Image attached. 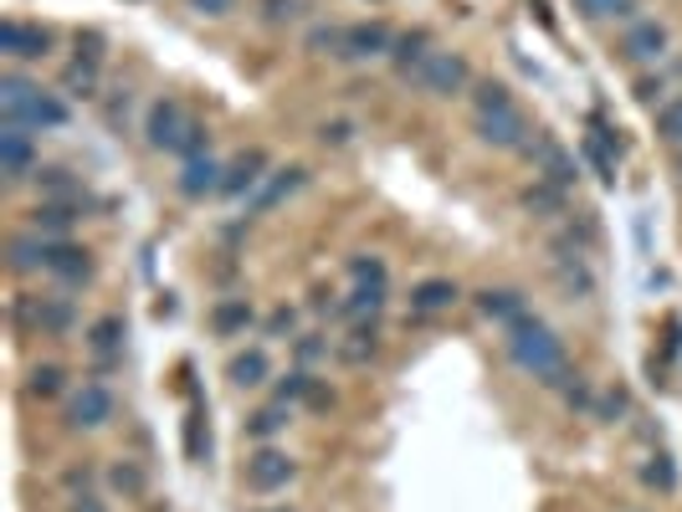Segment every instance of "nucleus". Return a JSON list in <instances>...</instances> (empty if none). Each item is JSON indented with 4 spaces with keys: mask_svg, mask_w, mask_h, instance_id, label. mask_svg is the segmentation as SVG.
Listing matches in <instances>:
<instances>
[{
    "mask_svg": "<svg viewBox=\"0 0 682 512\" xmlns=\"http://www.w3.org/2000/svg\"><path fill=\"white\" fill-rule=\"evenodd\" d=\"M504 349L508 359H513V369L519 374H529L534 384H544V390H564V380L575 374L570 369V353H564V338L549 328L544 318H519L513 328H504Z\"/></svg>",
    "mask_w": 682,
    "mask_h": 512,
    "instance_id": "obj_1",
    "label": "nucleus"
},
{
    "mask_svg": "<svg viewBox=\"0 0 682 512\" xmlns=\"http://www.w3.org/2000/svg\"><path fill=\"white\" fill-rule=\"evenodd\" d=\"M473 133L483 149H498V154H523V144L534 139V123L523 113L508 83H473Z\"/></svg>",
    "mask_w": 682,
    "mask_h": 512,
    "instance_id": "obj_2",
    "label": "nucleus"
},
{
    "mask_svg": "<svg viewBox=\"0 0 682 512\" xmlns=\"http://www.w3.org/2000/svg\"><path fill=\"white\" fill-rule=\"evenodd\" d=\"M415 83V92L421 98H436V102H446V98H462V92H473V62L462 57V52H431L426 57V67L411 77Z\"/></svg>",
    "mask_w": 682,
    "mask_h": 512,
    "instance_id": "obj_3",
    "label": "nucleus"
},
{
    "mask_svg": "<svg viewBox=\"0 0 682 512\" xmlns=\"http://www.w3.org/2000/svg\"><path fill=\"white\" fill-rule=\"evenodd\" d=\"M113 415H119V400H113V390H108L98 374L77 384L73 395H67V410H62L67 431H83V436H93V431L113 425Z\"/></svg>",
    "mask_w": 682,
    "mask_h": 512,
    "instance_id": "obj_4",
    "label": "nucleus"
},
{
    "mask_svg": "<svg viewBox=\"0 0 682 512\" xmlns=\"http://www.w3.org/2000/svg\"><path fill=\"white\" fill-rule=\"evenodd\" d=\"M668 52H672V36L657 15L631 21V26L621 31V42H616V57H621L626 67H641V73H652L657 62H668Z\"/></svg>",
    "mask_w": 682,
    "mask_h": 512,
    "instance_id": "obj_5",
    "label": "nucleus"
},
{
    "mask_svg": "<svg viewBox=\"0 0 682 512\" xmlns=\"http://www.w3.org/2000/svg\"><path fill=\"white\" fill-rule=\"evenodd\" d=\"M57 52V31L42 26V21H21V15H6L0 21V57L6 62H46Z\"/></svg>",
    "mask_w": 682,
    "mask_h": 512,
    "instance_id": "obj_6",
    "label": "nucleus"
},
{
    "mask_svg": "<svg viewBox=\"0 0 682 512\" xmlns=\"http://www.w3.org/2000/svg\"><path fill=\"white\" fill-rule=\"evenodd\" d=\"M523 160L534 164V175L539 179H549V185H560V190H575L580 185V164H575V154L554 139V133H544V129H534V139L523 144Z\"/></svg>",
    "mask_w": 682,
    "mask_h": 512,
    "instance_id": "obj_7",
    "label": "nucleus"
},
{
    "mask_svg": "<svg viewBox=\"0 0 682 512\" xmlns=\"http://www.w3.org/2000/svg\"><path fill=\"white\" fill-rule=\"evenodd\" d=\"M42 170V154H36V133L26 123H6L0 129V175L6 185H26Z\"/></svg>",
    "mask_w": 682,
    "mask_h": 512,
    "instance_id": "obj_8",
    "label": "nucleus"
},
{
    "mask_svg": "<svg viewBox=\"0 0 682 512\" xmlns=\"http://www.w3.org/2000/svg\"><path fill=\"white\" fill-rule=\"evenodd\" d=\"M195 123V113L185 108L180 98H160L149 102V118H144V144L154 149V154H175L180 139H185V129Z\"/></svg>",
    "mask_w": 682,
    "mask_h": 512,
    "instance_id": "obj_9",
    "label": "nucleus"
},
{
    "mask_svg": "<svg viewBox=\"0 0 682 512\" xmlns=\"http://www.w3.org/2000/svg\"><path fill=\"white\" fill-rule=\"evenodd\" d=\"M303 185H308V170H303V164H278V170H272V175L262 179V185H257V190L247 195V200H241V205H247V220L272 216V210L293 200V195L303 190Z\"/></svg>",
    "mask_w": 682,
    "mask_h": 512,
    "instance_id": "obj_10",
    "label": "nucleus"
},
{
    "mask_svg": "<svg viewBox=\"0 0 682 512\" xmlns=\"http://www.w3.org/2000/svg\"><path fill=\"white\" fill-rule=\"evenodd\" d=\"M297 477V461L288 451H278V446H257L252 456H247V471H241V482H247V492H257V498H268V492H282V487Z\"/></svg>",
    "mask_w": 682,
    "mask_h": 512,
    "instance_id": "obj_11",
    "label": "nucleus"
},
{
    "mask_svg": "<svg viewBox=\"0 0 682 512\" xmlns=\"http://www.w3.org/2000/svg\"><path fill=\"white\" fill-rule=\"evenodd\" d=\"M93 272H98V262L88 247H73L67 236L46 241V277H57L62 287H83V282H93Z\"/></svg>",
    "mask_w": 682,
    "mask_h": 512,
    "instance_id": "obj_12",
    "label": "nucleus"
},
{
    "mask_svg": "<svg viewBox=\"0 0 682 512\" xmlns=\"http://www.w3.org/2000/svg\"><path fill=\"white\" fill-rule=\"evenodd\" d=\"M272 175V160L268 149H241L237 160L226 164V179H221V195L226 200H247V195L262 185V179Z\"/></svg>",
    "mask_w": 682,
    "mask_h": 512,
    "instance_id": "obj_13",
    "label": "nucleus"
},
{
    "mask_svg": "<svg viewBox=\"0 0 682 512\" xmlns=\"http://www.w3.org/2000/svg\"><path fill=\"white\" fill-rule=\"evenodd\" d=\"M221 179H226V164L216 154H195V160L180 164L175 175V190L185 200H206V195H221Z\"/></svg>",
    "mask_w": 682,
    "mask_h": 512,
    "instance_id": "obj_14",
    "label": "nucleus"
},
{
    "mask_svg": "<svg viewBox=\"0 0 682 512\" xmlns=\"http://www.w3.org/2000/svg\"><path fill=\"white\" fill-rule=\"evenodd\" d=\"M390 36L386 21H355V26H344V62H375V57H390Z\"/></svg>",
    "mask_w": 682,
    "mask_h": 512,
    "instance_id": "obj_15",
    "label": "nucleus"
},
{
    "mask_svg": "<svg viewBox=\"0 0 682 512\" xmlns=\"http://www.w3.org/2000/svg\"><path fill=\"white\" fill-rule=\"evenodd\" d=\"M83 216H88V200H36L26 226L36 236H46V241H62Z\"/></svg>",
    "mask_w": 682,
    "mask_h": 512,
    "instance_id": "obj_16",
    "label": "nucleus"
},
{
    "mask_svg": "<svg viewBox=\"0 0 682 512\" xmlns=\"http://www.w3.org/2000/svg\"><path fill=\"white\" fill-rule=\"evenodd\" d=\"M462 303V287L452 277H421L411 287V318H442Z\"/></svg>",
    "mask_w": 682,
    "mask_h": 512,
    "instance_id": "obj_17",
    "label": "nucleus"
},
{
    "mask_svg": "<svg viewBox=\"0 0 682 512\" xmlns=\"http://www.w3.org/2000/svg\"><path fill=\"white\" fill-rule=\"evenodd\" d=\"M477 313L488 323H498V328H513L519 318H529V297L519 293V287H483V293H473Z\"/></svg>",
    "mask_w": 682,
    "mask_h": 512,
    "instance_id": "obj_18",
    "label": "nucleus"
},
{
    "mask_svg": "<svg viewBox=\"0 0 682 512\" xmlns=\"http://www.w3.org/2000/svg\"><path fill=\"white\" fill-rule=\"evenodd\" d=\"M123 338H129V318H123V313H104V318H93L88 328H83V344H88V353H98L104 364L123 359Z\"/></svg>",
    "mask_w": 682,
    "mask_h": 512,
    "instance_id": "obj_19",
    "label": "nucleus"
},
{
    "mask_svg": "<svg viewBox=\"0 0 682 512\" xmlns=\"http://www.w3.org/2000/svg\"><path fill=\"white\" fill-rule=\"evenodd\" d=\"M549 272H554V282H560V293L570 303H591L595 297L591 257H549Z\"/></svg>",
    "mask_w": 682,
    "mask_h": 512,
    "instance_id": "obj_20",
    "label": "nucleus"
},
{
    "mask_svg": "<svg viewBox=\"0 0 682 512\" xmlns=\"http://www.w3.org/2000/svg\"><path fill=\"white\" fill-rule=\"evenodd\" d=\"M77 328V297L67 293H42L36 297V334L42 338H67Z\"/></svg>",
    "mask_w": 682,
    "mask_h": 512,
    "instance_id": "obj_21",
    "label": "nucleus"
},
{
    "mask_svg": "<svg viewBox=\"0 0 682 512\" xmlns=\"http://www.w3.org/2000/svg\"><path fill=\"white\" fill-rule=\"evenodd\" d=\"M431 52H436V42H431V31H426V26L401 31V36H396V46H390V67H396V73L411 83V77L426 67Z\"/></svg>",
    "mask_w": 682,
    "mask_h": 512,
    "instance_id": "obj_22",
    "label": "nucleus"
},
{
    "mask_svg": "<svg viewBox=\"0 0 682 512\" xmlns=\"http://www.w3.org/2000/svg\"><path fill=\"white\" fill-rule=\"evenodd\" d=\"M519 205L529 210V216H539V220H564L570 216V190H560V185H549V179H529L519 190Z\"/></svg>",
    "mask_w": 682,
    "mask_h": 512,
    "instance_id": "obj_23",
    "label": "nucleus"
},
{
    "mask_svg": "<svg viewBox=\"0 0 682 512\" xmlns=\"http://www.w3.org/2000/svg\"><path fill=\"white\" fill-rule=\"evenodd\" d=\"M21 123H26L31 133H57L73 123V108H67V98H57V92H42L36 88V98L26 102V113H21Z\"/></svg>",
    "mask_w": 682,
    "mask_h": 512,
    "instance_id": "obj_24",
    "label": "nucleus"
},
{
    "mask_svg": "<svg viewBox=\"0 0 682 512\" xmlns=\"http://www.w3.org/2000/svg\"><path fill=\"white\" fill-rule=\"evenodd\" d=\"M6 266H11L15 277L46 272V236H36L31 226H26V231H15L11 241H6Z\"/></svg>",
    "mask_w": 682,
    "mask_h": 512,
    "instance_id": "obj_25",
    "label": "nucleus"
},
{
    "mask_svg": "<svg viewBox=\"0 0 682 512\" xmlns=\"http://www.w3.org/2000/svg\"><path fill=\"white\" fill-rule=\"evenodd\" d=\"M293 425V405H282V400H272V405H262V410H252L247 421H241V436L247 440H257V446H272V440L282 436Z\"/></svg>",
    "mask_w": 682,
    "mask_h": 512,
    "instance_id": "obj_26",
    "label": "nucleus"
},
{
    "mask_svg": "<svg viewBox=\"0 0 682 512\" xmlns=\"http://www.w3.org/2000/svg\"><path fill=\"white\" fill-rule=\"evenodd\" d=\"M257 323V307L247 303V297H221V303L210 307V334L216 338H237V334H247Z\"/></svg>",
    "mask_w": 682,
    "mask_h": 512,
    "instance_id": "obj_27",
    "label": "nucleus"
},
{
    "mask_svg": "<svg viewBox=\"0 0 682 512\" xmlns=\"http://www.w3.org/2000/svg\"><path fill=\"white\" fill-rule=\"evenodd\" d=\"M226 380L237 384V390H257V384H268V380H272L268 349H241V353H231V364H226Z\"/></svg>",
    "mask_w": 682,
    "mask_h": 512,
    "instance_id": "obj_28",
    "label": "nucleus"
},
{
    "mask_svg": "<svg viewBox=\"0 0 682 512\" xmlns=\"http://www.w3.org/2000/svg\"><path fill=\"white\" fill-rule=\"evenodd\" d=\"M31 98H36V83H31L26 73L6 67V73H0V118H6V123H21Z\"/></svg>",
    "mask_w": 682,
    "mask_h": 512,
    "instance_id": "obj_29",
    "label": "nucleus"
},
{
    "mask_svg": "<svg viewBox=\"0 0 682 512\" xmlns=\"http://www.w3.org/2000/svg\"><path fill=\"white\" fill-rule=\"evenodd\" d=\"M57 88H62V98H98V88H104V67H98V62L73 57L67 67H62Z\"/></svg>",
    "mask_w": 682,
    "mask_h": 512,
    "instance_id": "obj_30",
    "label": "nucleus"
},
{
    "mask_svg": "<svg viewBox=\"0 0 682 512\" xmlns=\"http://www.w3.org/2000/svg\"><path fill=\"white\" fill-rule=\"evenodd\" d=\"M31 185L42 190V200H88V190H83V179H77L73 170H62V164H42Z\"/></svg>",
    "mask_w": 682,
    "mask_h": 512,
    "instance_id": "obj_31",
    "label": "nucleus"
},
{
    "mask_svg": "<svg viewBox=\"0 0 682 512\" xmlns=\"http://www.w3.org/2000/svg\"><path fill=\"white\" fill-rule=\"evenodd\" d=\"M386 297L390 293H380V287H355L344 303H334V318L339 323H375L380 313H386Z\"/></svg>",
    "mask_w": 682,
    "mask_h": 512,
    "instance_id": "obj_32",
    "label": "nucleus"
},
{
    "mask_svg": "<svg viewBox=\"0 0 682 512\" xmlns=\"http://www.w3.org/2000/svg\"><path fill=\"white\" fill-rule=\"evenodd\" d=\"M334 353H339L344 364H370L375 353H380V328H375V323H355V334L339 338Z\"/></svg>",
    "mask_w": 682,
    "mask_h": 512,
    "instance_id": "obj_33",
    "label": "nucleus"
},
{
    "mask_svg": "<svg viewBox=\"0 0 682 512\" xmlns=\"http://www.w3.org/2000/svg\"><path fill=\"white\" fill-rule=\"evenodd\" d=\"M349 277H355V287H380V293H390V266L380 251H355L349 257Z\"/></svg>",
    "mask_w": 682,
    "mask_h": 512,
    "instance_id": "obj_34",
    "label": "nucleus"
},
{
    "mask_svg": "<svg viewBox=\"0 0 682 512\" xmlns=\"http://www.w3.org/2000/svg\"><path fill=\"white\" fill-rule=\"evenodd\" d=\"M26 395L42 400V405L46 400H62L67 395V369L62 364H31L26 369Z\"/></svg>",
    "mask_w": 682,
    "mask_h": 512,
    "instance_id": "obj_35",
    "label": "nucleus"
},
{
    "mask_svg": "<svg viewBox=\"0 0 682 512\" xmlns=\"http://www.w3.org/2000/svg\"><path fill=\"white\" fill-rule=\"evenodd\" d=\"M108 487H113V492H123V502H144L149 471L139 467V461H113V467H108Z\"/></svg>",
    "mask_w": 682,
    "mask_h": 512,
    "instance_id": "obj_36",
    "label": "nucleus"
},
{
    "mask_svg": "<svg viewBox=\"0 0 682 512\" xmlns=\"http://www.w3.org/2000/svg\"><path fill=\"white\" fill-rule=\"evenodd\" d=\"M575 6H580V15H585V21H626V26H631V21H641L637 0H575Z\"/></svg>",
    "mask_w": 682,
    "mask_h": 512,
    "instance_id": "obj_37",
    "label": "nucleus"
},
{
    "mask_svg": "<svg viewBox=\"0 0 682 512\" xmlns=\"http://www.w3.org/2000/svg\"><path fill=\"white\" fill-rule=\"evenodd\" d=\"M257 6V21L262 26H293V21H303V11H308V0H252Z\"/></svg>",
    "mask_w": 682,
    "mask_h": 512,
    "instance_id": "obj_38",
    "label": "nucleus"
},
{
    "mask_svg": "<svg viewBox=\"0 0 682 512\" xmlns=\"http://www.w3.org/2000/svg\"><path fill=\"white\" fill-rule=\"evenodd\" d=\"M652 123H657V139H662V144L682 149V92H678V98H668L662 108H657Z\"/></svg>",
    "mask_w": 682,
    "mask_h": 512,
    "instance_id": "obj_39",
    "label": "nucleus"
},
{
    "mask_svg": "<svg viewBox=\"0 0 682 512\" xmlns=\"http://www.w3.org/2000/svg\"><path fill=\"white\" fill-rule=\"evenodd\" d=\"M313 139H318L324 149H349L359 139V123L355 118H324V123L313 129Z\"/></svg>",
    "mask_w": 682,
    "mask_h": 512,
    "instance_id": "obj_40",
    "label": "nucleus"
},
{
    "mask_svg": "<svg viewBox=\"0 0 682 512\" xmlns=\"http://www.w3.org/2000/svg\"><path fill=\"white\" fill-rule=\"evenodd\" d=\"M631 98H637L641 108H652V113H657V108L668 102V73H657V67H652V73H641L637 83H631Z\"/></svg>",
    "mask_w": 682,
    "mask_h": 512,
    "instance_id": "obj_41",
    "label": "nucleus"
},
{
    "mask_svg": "<svg viewBox=\"0 0 682 512\" xmlns=\"http://www.w3.org/2000/svg\"><path fill=\"white\" fill-rule=\"evenodd\" d=\"M313 384H318V380H313L308 369H288V374L278 380V395H272V400H282V405H297V400L313 395Z\"/></svg>",
    "mask_w": 682,
    "mask_h": 512,
    "instance_id": "obj_42",
    "label": "nucleus"
},
{
    "mask_svg": "<svg viewBox=\"0 0 682 512\" xmlns=\"http://www.w3.org/2000/svg\"><path fill=\"white\" fill-rule=\"evenodd\" d=\"M303 46H308L313 57H339L344 62V26H313Z\"/></svg>",
    "mask_w": 682,
    "mask_h": 512,
    "instance_id": "obj_43",
    "label": "nucleus"
},
{
    "mask_svg": "<svg viewBox=\"0 0 682 512\" xmlns=\"http://www.w3.org/2000/svg\"><path fill=\"white\" fill-rule=\"evenodd\" d=\"M631 415V395L626 390H606V395L595 400V421L600 425H621Z\"/></svg>",
    "mask_w": 682,
    "mask_h": 512,
    "instance_id": "obj_44",
    "label": "nucleus"
},
{
    "mask_svg": "<svg viewBox=\"0 0 682 512\" xmlns=\"http://www.w3.org/2000/svg\"><path fill=\"white\" fill-rule=\"evenodd\" d=\"M641 482L657 487V492H672V487H678V467H672V456H647V467H641Z\"/></svg>",
    "mask_w": 682,
    "mask_h": 512,
    "instance_id": "obj_45",
    "label": "nucleus"
},
{
    "mask_svg": "<svg viewBox=\"0 0 682 512\" xmlns=\"http://www.w3.org/2000/svg\"><path fill=\"white\" fill-rule=\"evenodd\" d=\"M104 52H108V36L98 26H83L73 36V57H83V62H98L104 67Z\"/></svg>",
    "mask_w": 682,
    "mask_h": 512,
    "instance_id": "obj_46",
    "label": "nucleus"
},
{
    "mask_svg": "<svg viewBox=\"0 0 682 512\" xmlns=\"http://www.w3.org/2000/svg\"><path fill=\"white\" fill-rule=\"evenodd\" d=\"M195 154H210V129L201 123V118L185 129V139H180V149H175V160L185 164V160H195Z\"/></svg>",
    "mask_w": 682,
    "mask_h": 512,
    "instance_id": "obj_47",
    "label": "nucleus"
},
{
    "mask_svg": "<svg viewBox=\"0 0 682 512\" xmlns=\"http://www.w3.org/2000/svg\"><path fill=\"white\" fill-rule=\"evenodd\" d=\"M560 395H564V405H570V410H585V415H595V390L585 384V374H570Z\"/></svg>",
    "mask_w": 682,
    "mask_h": 512,
    "instance_id": "obj_48",
    "label": "nucleus"
},
{
    "mask_svg": "<svg viewBox=\"0 0 682 512\" xmlns=\"http://www.w3.org/2000/svg\"><path fill=\"white\" fill-rule=\"evenodd\" d=\"M585 160L595 164V175H600V185H610V190H616V160H610L606 154V144H600V139H585Z\"/></svg>",
    "mask_w": 682,
    "mask_h": 512,
    "instance_id": "obj_49",
    "label": "nucleus"
},
{
    "mask_svg": "<svg viewBox=\"0 0 682 512\" xmlns=\"http://www.w3.org/2000/svg\"><path fill=\"white\" fill-rule=\"evenodd\" d=\"M191 11L201 15V21H226V15L241 11V0H191Z\"/></svg>",
    "mask_w": 682,
    "mask_h": 512,
    "instance_id": "obj_50",
    "label": "nucleus"
},
{
    "mask_svg": "<svg viewBox=\"0 0 682 512\" xmlns=\"http://www.w3.org/2000/svg\"><path fill=\"white\" fill-rule=\"evenodd\" d=\"M328 353V344H318V334H303L297 338V369H308L313 359H324Z\"/></svg>",
    "mask_w": 682,
    "mask_h": 512,
    "instance_id": "obj_51",
    "label": "nucleus"
},
{
    "mask_svg": "<svg viewBox=\"0 0 682 512\" xmlns=\"http://www.w3.org/2000/svg\"><path fill=\"white\" fill-rule=\"evenodd\" d=\"M62 487H67L73 498H77V492H93V471L88 467H67V471H62Z\"/></svg>",
    "mask_w": 682,
    "mask_h": 512,
    "instance_id": "obj_52",
    "label": "nucleus"
},
{
    "mask_svg": "<svg viewBox=\"0 0 682 512\" xmlns=\"http://www.w3.org/2000/svg\"><path fill=\"white\" fill-rule=\"evenodd\" d=\"M293 328H297V313H293V307H278V313H272V318H268V334H272V338L293 334Z\"/></svg>",
    "mask_w": 682,
    "mask_h": 512,
    "instance_id": "obj_53",
    "label": "nucleus"
},
{
    "mask_svg": "<svg viewBox=\"0 0 682 512\" xmlns=\"http://www.w3.org/2000/svg\"><path fill=\"white\" fill-rule=\"evenodd\" d=\"M129 102H134V98H129V88H119V98L108 102V123H113V129H123V123H129Z\"/></svg>",
    "mask_w": 682,
    "mask_h": 512,
    "instance_id": "obj_54",
    "label": "nucleus"
},
{
    "mask_svg": "<svg viewBox=\"0 0 682 512\" xmlns=\"http://www.w3.org/2000/svg\"><path fill=\"white\" fill-rule=\"evenodd\" d=\"M67 512H108V502L98 498V492H77V498L67 502Z\"/></svg>",
    "mask_w": 682,
    "mask_h": 512,
    "instance_id": "obj_55",
    "label": "nucleus"
},
{
    "mask_svg": "<svg viewBox=\"0 0 682 512\" xmlns=\"http://www.w3.org/2000/svg\"><path fill=\"white\" fill-rule=\"evenodd\" d=\"M308 405H313V410H334V390H324V384H313Z\"/></svg>",
    "mask_w": 682,
    "mask_h": 512,
    "instance_id": "obj_56",
    "label": "nucleus"
},
{
    "mask_svg": "<svg viewBox=\"0 0 682 512\" xmlns=\"http://www.w3.org/2000/svg\"><path fill=\"white\" fill-rule=\"evenodd\" d=\"M672 175H678V185H682V149L672 154Z\"/></svg>",
    "mask_w": 682,
    "mask_h": 512,
    "instance_id": "obj_57",
    "label": "nucleus"
},
{
    "mask_svg": "<svg viewBox=\"0 0 682 512\" xmlns=\"http://www.w3.org/2000/svg\"><path fill=\"white\" fill-rule=\"evenodd\" d=\"M257 512H297V508H257Z\"/></svg>",
    "mask_w": 682,
    "mask_h": 512,
    "instance_id": "obj_58",
    "label": "nucleus"
}]
</instances>
